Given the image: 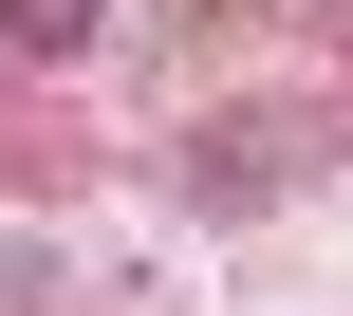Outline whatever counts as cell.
Returning a JSON list of instances; mask_svg holds the SVG:
<instances>
[{"instance_id": "2", "label": "cell", "mask_w": 353, "mask_h": 316, "mask_svg": "<svg viewBox=\"0 0 353 316\" xmlns=\"http://www.w3.org/2000/svg\"><path fill=\"white\" fill-rule=\"evenodd\" d=\"M93 19H112V0H0V37H19V56H93Z\"/></svg>"}, {"instance_id": "1", "label": "cell", "mask_w": 353, "mask_h": 316, "mask_svg": "<svg viewBox=\"0 0 353 316\" xmlns=\"http://www.w3.org/2000/svg\"><path fill=\"white\" fill-rule=\"evenodd\" d=\"M298 168H316V130H298V112H223V130H205V168H186V205H223V224H242V205H279Z\"/></svg>"}]
</instances>
